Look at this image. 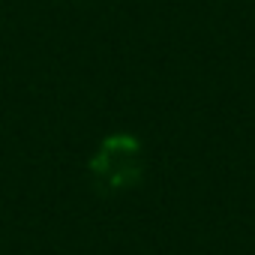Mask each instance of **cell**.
<instances>
[]
</instances>
